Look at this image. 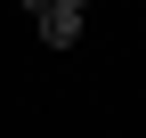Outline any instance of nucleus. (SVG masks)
<instances>
[{
	"label": "nucleus",
	"instance_id": "nucleus-1",
	"mask_svg": "<svg viewBox=\"0 0 146 138\" xmlns=\"http://www.w3.org/2000/svg\"><path fill=\"white\" fill-rule=\"evenodd\" d=\"M41 41L49 49H73V41H81V16H73V8H49L41 16Z\"/></svg>",
	"mask_w": 146,
	"mask_h": 138
},
{
	"label": "nucleus",
	"instance_id": "nucleus-3",
	"mask_svg": "<svg viewBox=\"0 0 146 138\" xmlns=\"http://www.w3.org/2000/svg\"><path fill=\"white\" fill-rule=\"evenodd\" d=\"M57 8H73V16H81V8H89V0H57Z\"/></svg>",
	"mask_w": 146,
	"mask_h": 138
},
{
	"label": "nucleus",
	"instance_id": "nucleus-2",
	"mask_svg": "<svg viewBox=\"0 0 146 138\" xmlns=\"http://www.w3.org/2000/svg\"><path fill=\"white\" fill-rule=\"evenodd\" d=\"M49 8H57V0H25V16H49Z\"/></svg>",
	"mask_w": 146,
	"mask_h": 138
}]
</instances>
